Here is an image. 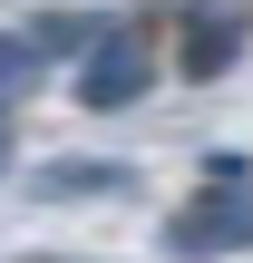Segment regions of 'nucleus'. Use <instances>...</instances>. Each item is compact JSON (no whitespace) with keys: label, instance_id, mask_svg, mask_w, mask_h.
<instances>
[{"label":"nucleus","instance_id":"5","mask_svg":"<svg viewBox=\"0 0 253 263\" xmlns=\"http://www.w3.org/2000/svg\"><path fill=\"white\" fill-rule=\"evenodd\" d=\"M107 29H117L107 10H78V0H59V10H39V20H29V49H39V59H88Z\"/></svg>","mask_w":253,"mask_h":263},{"label":"nucleus","instance_id":"1","mask_svg":"<svg viewBox=\"0 0 253 263\" xmlns=\"http://www.w3.org/2000/svg\"><path fill=\"white\" fill-rule=\"evenodd\" d=\"M156 254L176 263H215V254H253V166L244 156H205L195 195L156 224Z\"/></svg>","mask_w":253,"mask_h":263},{"label":"nucleus","instance_id":"4","mask_svg":"<svg viewBox=\"0 0 253 263\" xmlns=\"http://www.w3.org/2000/svg\"><path fill=\"white\" fill-rule=\"evenodd\" d=\"M29 195L39 205H107V195H137V166H117V156H49L29 176Z\"/></svg>","mask_w":253,"mask_h":263},{"label":"nucleus","instance_id":"7","mask_svg":"<svg viewBox=\"0 0 253 263\" xmlns=\"http://www.w3.org/2000/svg\"><path fill=\"white\" fill-rule=\"evenodd\" d=\"M0 176H10V117H0Z\"/></svg>","mask_w":253,"mask_h":263},{"label":"nucleus","instance_id":"3","mask_svg":"<svg viewBox=\"0 0 253 263\" xmlns=\"http://www.w3.org/2000/svg\"><path fill=\"white\" fill-rule=\"evenodd\" d=\"M253 49V0H195L185 10V29H176V68L195 78V88H215V78H234Z\"/></svg>","mask_w":253,"mask_h":263},{"label":"nucleus","instance_id":"6","mask_svg":"<svg viewBox=\"0 0 253 263\" xmlns=\"http://www.w3.org/2000/svg\"><path fill=\"white\" fill-rule=\"evenodd\" d=\"M39 78H49V59L29 49V29H20V39L0 29V117H10L20 98H39Z\"/></svg>","mask_w":253,"mask_h":263},{"label":"nucleus","instance_id":"2","mask_svg":"<svg viewBox=\"0 0 253 263\" xmlns=\"http://www.w3.org/2000/svg\"><path fill=\"white\" fill-rule=\"evenodd\" d=\"M146 88H156V29H146V20H117V29L78 59V107L117 117V107H137Z\"/></svg>","mask_w":253,"mask_h":263}]
</instances>
